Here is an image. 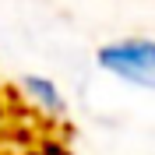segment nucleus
<instances>
[{
  "mask_svg": "<svg viewBox=\"0 0 155 155\" xmlns=\"http://www.w3.org/2000/svg\"><path fill=\"white\" fill-rule=\"evenodd\" d=\"M0 155H74V130L60 102L32 92L0 67Z\"/></svg>",
  "mask_w": 155,
  "mask_h": 155,
  "instance_id": "nucleus-1",
  "label": "nucleus"
},
{
  "mask_svg": "<svg viewBox=\"0 0 155 155\" xmlns=\"http://www.w3.org/2000/svg\"><path fill=\"white\" fill-rule=\"evenodd\" d=\"M102 64L120 78L155 88V42H120L102 53Z\"/></svg>",
  "mask_w": 155,
  "mask_h": 155,
  "instance_id": "nucleus-2",
  "label": "nucleus"
}]
</instances>
